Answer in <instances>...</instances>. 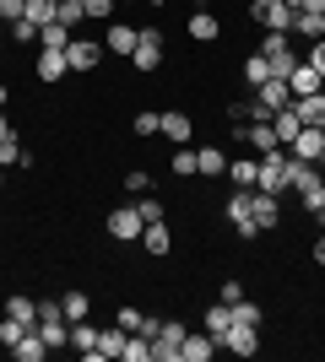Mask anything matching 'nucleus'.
<instances>
[{"mask_svg": "<svg viewBox=\"0 0 325 362\" xmlns=\"http://www.w3.org/2000/svg\"><path fill=\"white\" fill-rule=\"evenodd\" d=\"M249 16L266 33H293V6L287 0H249Z\"/></svg>", "mask_w": 325, "mask_h": 362, "instance_id": "nucleus-1", "label": "nucleus"}, {"mask_svg": "<svg viewBox=\"0 0 325 362\" xmlns=\"http://www.w3.org/2000/svg\"><path fill=\"white\" fill-rule=\"evenodd\" d=\"M185 325L179 319H163L157 325V341H152V362H179V341H185Z\"/></svg>", "mask_w": 325, "mask_h": 362, "instance_id": "nucleus-2", "label": "nucleus"}, {"mask_svg": "<svg viewBox=\"0 0 325 362\" xmlns=\"http://www.w3.org/2000/svg\"><path fill=\"white\" fill-rule=\"evenodd\" d=\"M130 65H136V71H157V65H163V33H157V28L136 33V54H130Z\"/></svg>", "mask_w": 325, "mask_h": 362, "instance_id": "nucleus-3", "label": "nucleus"}, {"mask_svg": "<svg viewBox=\"0 0 325 362\" xmlns=\"http://www.w3.org/2000/svg\"><path fill=\"white\" fill-rule=\"evenodd\" d=\"M217 346H228L233 357H255V351H261V330H255V325H239V319H233L228 330H222V341H217Z\"/></svg>", "mask_w": 325, "mask_h": 362, "instance_id": "nucleus-4", "label": "nucleus"}, {"mask_svg": "<svg viewBox=\"0 0 325 362\" xmlns=\"http://www.w3.org/2000/svg\"><path fill=\"white\" fill-rule=\"evenodd\" d=\"M65 65H71V71H98V65H103V38H71V44H65Z\"/></svg>", "mask_w": 325, "mask_h": 362, "instance_id": "nucleus-5", "label": "nucleus"}, {"mask_svg": "<svg viewBox=\"0 0 325 362\" xmlns=\"http://www.w3.org/2000/svg\"><path fill=\"white\" fill-rule=\"evenodd\" d=\"M228 222H233V233H239V238H261V227H255V216H249V189H233L228 195Z\"/></svg>", "mask_w": 325, "mask_h": 362, "instance_id": "nucleus-6", "label": "nucleus"}, {"mask_svg": "<svg viewBox=\"0 0 325 362\" xmlns=\"http://www.w3.org/2000/svg\"><path fill=\"white\" fill-rule=\"evenodd\" d=\"M108 238H120V243H136L141 238V227H147V222H141V211H136V206H120V211H108Z\"/></svg>", "mask_w": 325, "mask_h": 362, "instance_id": "nucleus-7", "label": "nucleus"}, {"mask_svg": "<svg viewBox=\"0 0 325 362\" xmlns=\"http://www.w3.org/2000/svg\"><path fill=\"white\" fill-rule=\"evenodd\" d=\"M249 216H255V227H261V233H271V227H282V200H277V195H261V189H249Z\"/></svg>", "mask_w": 325, "mask_h": 362, "instance_id": "nucleus-8", "label": "nucleus"}, {"mask_svg": "<svg viewBox=\"0 0 325 362\" xmlns=\"http://www.w3.org/2000/svg\"><path fill=\"white\" fill-rule=\"evenodd\" d=\"M136 33H141V28H130V22H108V33H103V54H120V60H130V54H136Z\"/></svg>", "mask_w": 325, "mask_h": 362, "instance_id": "nucleus-9", "label": "nucleus"}, {"mask_svg": "<svg viewBox=\"0 0 325 362\" xmlns=\"http://www.w3.org/2000/svg\"><path fill=\"white\" fill-rule=\"evenodd\" d=\"M217 357V335H195V330H190L185 335V341H179V362H212Z\"/></svg>", "mask_w": 325, "mask_h": 362, "instance_id": "nucleus-10", "label": "nucleus"}, {"mask_svg": "<svg viewBox=\"0 0 325 362\" xmlns=\"http://www.w3.org/2000/svg\"><path fill=\"white\" fill-rule=\"evenodd\" d=\"M195 173H206V179H228V151L222 146H195Z\"/></svg>", "mask_w": 325, "mask_h": 362, "instance_id": "nucleus-11", "label": "nucleus"}, {"mask_svg": "<svg viewBox=\"0 0 325 362\" xmlns=\"http://www.w3.org/2000/svg\"><path fill=\"white\" fill-rule=\"evenodd\" d=\"M141 249H147V255H152V259H163V255H169V249H173V233H169V222H147V227H141Z\"/></svg>", "mask_w": 325, "mask_h": 362, "instance_id": "nucleus-12", "label": "nucleus"}, {"mask_svg": "<svg viewBox=\"0 0 325 362\" xmlns=\"http://www.w3.org/2000/svg\"><path fill=\"white\" fill-rule=\"evenodd\" d=\"M293 157H304V163H320V151H325V130H314V124H304V130H298L293 136Z\"/></svg>", "mask_w": 325, "mask_h": 362, "instance_id": "nucleus-13", "label": "nucleus"}, {"mask_svg": "<svg viewBox=\"0 0 325 362\" xmlns=\"http://www.w3.org/2000/svg\"><path fill=\"white\" fill-rule=\"evenodd\" d=\"M228 179L233 189H255V179H261V157L249 151V157H228Z\"/></svg>", "mask_w": 325, "mask_h": 362, "instance_id": "nucleus-14", "label": "nucleus"}, {"mask_svg": "<svg viewBox=\"0 0 325 362\" xmlns=\"http://www.w3.org/2000/svg\"><path fill=\"white\" fill-rule=\"evenodd\" d=\"M65 71H71V65H65V49H38V81H44V87H55Z\"/></svg>", "mask_w": 325, "mask_h": 362, "instance_id": "nucleus-15", "label": "nucleus"}, {"mask_svg": "<svg viewBox=\"0 0 325 362\" xmlns=\"http://www.w3.org/2000/svg\"><path fill=\"white\" fill-rule=\"evenodd\" d=\"M190 136H195V124H190V114L169 108V114H163V141H173V146H190Z\"/></svg>", "mask_w": 325, "mask_h": 362, "instance_id": "nucleus-16", "label": "nucleus"}, {"mask_svg": "<svg viewBox=\"0 0 325 362\" xmlns=\"http://www.w3.org/2000/svg\"><path fill=\"white\" fill-rule=\"evenodd\" d=\"M293 108H298V119H304V124L325 130V87H320V92H309V98H293Z\"/></svg>", "mask_w": 325, "mask_h": 362, "instance_id": "nucleus-17", "label": "nucleus"}, {"mask_svg": "<svg viewBox=\"0 0 325 362\" xmlns=\"http://www.w3.org/2000/svg\"><path fill=\"white\" fill-rule=\"evenodd\" d=\"M271 130H277V141H282V146H293V136L304 130L298 108H293V103H287V108H277V114H271Z\"/></svg>", "mask_w": 325, "mask_h": 362, "instance_id": "nucleus-18", "label": "nucleus"}, {"mask_svg": "<svg viewBox=\"0 0 325 362\" xmlns=\"http://www.w3.org/2000/svg\"><path fill=\"white\" fill-rule=\"evenodd\" d=\"M11 357H16V362H44V357H49V341H44L38 330H28V335L11 346Z\"/></svg>", "mask_w": 325, "mask_h": 362, "instance_id": "nucleus-19", "label": "nucleus"}, {"mask_svg": "<svg viewBox=\"0 0 325 362\" xmlns=\"http://www.w3.org/2000/svg\"><path fill=\"white\" fill-rule=\"evenodd\" d=\"M6 314L38 330V298H28V292H11V298H6Z\"/></svg>", "mask_w": 325, "mask_h": 362, "instance_id": "nucleus-20", "label": "nucleus"}, {"mask_svg": "<svg viewBox=\"0 0 325 362\" xmlns=\"http://www.w3.org/2000/svg\"><path fill=\"white\" fill-rule=\"evenodd\" d=\"M320 87H325V81H320V76H314L304 60H298L293 76H287V92H293V98H309V92H320Z\"/></svg>", "mask_w": 325, "mask_h": 362, "instance_id": "nucleus-21", "label": "nucleus"}, {"mask_svg": "<svg viewBox=\"0 0 325 362\" xmlns=\"http://www.w3.org/2000/svg\"><path fill=\"white\" fill-rule=\"evenodd\" d=\"M293 33L298 38H325V11H293Z\"/></svg>", "mask_w": 325, "mask_h": 362, "instance_id": "nucleus-22", "label": "nucleus"}, {"mask_svg": "<svg viewBox=\"0 0 325 362\" xmlns=\"http://www.w3.org/2000/svg\"><path fill=\"white\" fill-rule=\"evenodd\" d=\"M217 33H222V22H217L212 11H195V16H190V38H195V44H212Z\"/></svg>", "mask_w": 325, "mask_h": 362, "instance_id": "nucleus-23", "label": "nucleus"}, {"mask_svg": "<svg viewBox=\"0 0 325 362\" xmlns=\"http://www.w3.org/2000/svg\"><path fill=\"white\" fill-rule=\"evenodd\" d=\"M60 308H65V319H71V325H76V319H93V298H87V292H65Z\"/></svg>", "mask_w": 325, "mask_h": 362, "instance_id": "nucleus-24", "label": "nucleus"}, {"mask_svg": "<svg viewBox=\"0 0 325 362\" xmlns=\"http://www.w3.org/2000/svg\"><path fill=\"white\" fill-rule=\"evenodd\" d=\"M228 325H233V308L217 298L212 308H206V335H217V341H222V330H228Z\"/></svg>", "mask_w": 325, "mask_h": 362, "instance_id": "nucleus-25", "label": "nucleus"}, {"mask_svg": "<svg viewBox=\"0 0 325 362\" xmlns=\"http://www.w3.org/2000/svg\"><path fill=\"white\" fill-rule=\"evenodd\" d=\"M71 346H76V351L98 346V325H93V319H76V325H71Z\"/></svg>", "mask_w": 325, "mask_h": 362, "instance_id": "nucleus-26", "label": "nucleus"}, {"mask_svg": "<svg viewBox=\"0 0 325 362\" xmlns=\"http://www.w3.org/2000/svg\"><path fill=\"white\" fill-rule=\"evenodd\" d=\"M55 11H60V0H28V22H33V28H49Z\"/></svg>", "mask_w": 325, "mask_h": 362, "instance_id": "nucleus-27", "label": "nucleus"}, {"mask_svg": "<svg viewBox=\"0 0 325 362\" xmlns=\"http://www.w3.org/2000/svg\"><path fill=\"white\" fill-rule=\"evenodd\" d=\"M120 362H152V341L130 330V341H125V357H120Z\"/></svg>", "mask_w": 325, "mask_h": 362, "instance_id": "nucleus-28", "label": "nucleus"}, {"mask_svg": "<svg viewBox=\"0 0 325 362\" xmlns=\"http://www.w3.org/2000/svg\"><path fill=\"white\" fill-rule=\"evenodd\" d=\"M130 130H136V136H163V114H157V108H141Z\"/></svg>", "mask_w": 325, "mask_h": 362, "instance_id": "nucleus-29", "label": "nucleus"}, {"mask_svg": "<svg viewBox=\"0 0 325 362\" xmlns=\"http://www.w3.org/2000/svg\"><path fill=\"white\" fill-rule=\"evenodd\" d=\"M228 308H233V319H239V325H255V330H261V303H249V298H239V303H228Z\"/></svg>", "mask_w": 325, "mask_h": 362, "instance_id": "nucleus-30", "label": "nucleus"}, {"mask_svg": "<svg viewBox=\"0 0 325 362\" xmlns=\"http://www.w3.org/2000/svg\"><path fill=\"white\" fill-rule=\"evenodd\" d=\"M38 33L44 28H33L28 16H22V22H6V38H11V44H38Z\"/></svg>", "mask_w": 325, "mask_h": 362, "instance_id": "nucleus-31", "label": "nucleus"}, {"mask_svg": "<svg viewBox=\"0 0 325 362\" xmlns=\"http://www.w3.org/2000/svg\"><path fill=\"white\" fill-rule=\"evenodd\" d=\"M169 173H179V179H195V146H179V151H173Z\"/></svg>", "mask_w": 325, "mask_h": 362, "instance_id": "nucleus-32", "label": "nucleus"}, {"mask_svg": "<svg viewBox=\"0 0 325 362\" xmlns=\"http://www.w3.org/2000/svg\"><path fill=\"white\" fill-rule=\"evenodd\" d=\"M71 38H76V33H65L60 22H49V28L38 33V49H65V44H71Z\"/></svg>", "mask_w": 325, "mask_h": 362, "instance_id": "nucleus-33", "label": "nucleus"}, {"mask_svg": "<svg viewBox=\"0 0 325 362\" xmlns=\"http://www.w3.org/2000/svg\"><path fill=\"white\" fill-rule=\"evenodd\" d=\"M81 16H87V11H81V0H60V11H55V22H60L65 33H76V22H81Z\"/></svg>", "mask_w": 325, "mask_h": 362, "instance_id": "nucleus-34", "label": "nucleus"}, {"mask_svg": "<svg viewBox=\"0 0 325 362\" xmlns=\"http://www.w3.org/2000/svg\"><path fill=\"white\" fill-rule=\"evenodd\" d=\"M244 81H249V87L271 81V65H266V54H249V60H244Z\"/></svg>", "mask_w": 325, "mask_h": 362, "instance_id": "nucleus-35", "label": "nucleus"}, {"mask_svg": "<svg viewBox=\"0 0 325 362\" xmlns=\"http://www.w3.org/2000/svg\"><path fill=\"white\" fill-rule=\"evenodd\" d=\"M28 330H33V325H22V319L6 314V319H0V346H16V341H22Z\"/></svg>", "mask_w": 325, "mask_h": 362, "instance_id": "nucleus-36", "label": "nucleus"}, {"mask_svg": "<svg viewBox=\"0 0 325 362\" xmlns=\"http://www.w3.org/2000/svg\"><path fill=\"white\" fill-rule=\"evenodd\" d=\"M282 49H293V33H266L255 54H266V60H271V54H282Z\"/></svg>", "mask_w": 325, "mask_h": 362, "instance_id": "nucleus-37", "label": "nucleus"}, {"mask_svg": "<svg viewBox=\"0 0 325 362\" xmlns=\"http://www.w3.org/2000/svg\"><path fill=\"white\" fill-rule=\"evenodd\" d=\"M266 65H271V81H287V76H293V49H282V54H271V60H266Z\"/></svg>", "mask_w": 325, "mask_h": 362, "instance_id": "nucleus-38", "label": "nucleus"}, {"mask_svg": "<svg viewBox=\"0 0 325 362\" xmlns=\"http://www.w3.org/2000/svg\"><path fill=\"white\" fill-rule=\"evenodd\" d=\"M136 211H141V222H163V200L147 189V195H136Z\"/></svg>", "mask_w": 325, "mask_h": 362, "instance_id": "nucleus-39", "label": "nucleus"}, {"mask_svg": "<svg viewBox=\"0 0 325 362\" xmlns=\"http://www.w3.org/2000/svg\"><path fill=\"white\" fill-rule=\"evenodd\" d=\"M16 163H33V157L16 146V136H6V141H0V168H16Z\"/></svg>", "mask_w": 325, "mask_h": 362, "instance_id": "nucleus-40", "label": "nucleus"}, {"mask_svg": "<svg viewBox=\"0 0 325 362\" xmlns=\"http://www.w3.org/2000/svg\"><path fill=\"white\" fill-rule=\"evenodd\" d=\"M81 11L93 22H114V0H81Z\"/></svg>", "mask_w": 325, "mask_h": 362, "instance_id": "nucleus-41", "label": "nucleus"}, {"mask_svg": "<svg viewBox=\"0 0 325 362\" xmlns=\"http://www.w3.org/2000/svg\"><path fill=\"white\" fill-rule=\"evenodd\" d=\"M304 65H309V71H314V76H320V81H325V38H314V44H309V54H304Z\"/></svg>", "mask_w": 325, "mask_h": 362, "instance_id": "nucleus-42", "label": "nucleus"}, {"mask_svg": "<svg viewBox=\"0 0 325 362\" xmlns=\"http://www.w3.org/2000/svg\"><path fill=\"white\" fill-rule=\"evenodd\" d=\"M28 16V0H0V22H22Z\"/></svg>", "mask_w": 325, "mask_h": 362, "instance_id": "nucleus-43", "label": "nucleus"}, {"mask_svg": "<svg viewBox=\"0 0 325 362\" xmlns=\"http://www.w3.org/2000/svg\"><path fill=\"white\" fill-rule=\"evenodd\" d=\"M125 189H130V195H147V189H152V173H125Z\"/></svg>", "mask_w": 325, "mask_h": 362, "instance_id": "nucleus-44", "label": "nucleus"}, {"mask_svg": "<svg viewBox=\"0 0 325 362\" xmlns=\"http://www.w3.org/2000/svg\"><path fill=\"white\" fill-rule=\"evenodd\" d=\"M217 298H222V303H239V298H244V281H233V276H228V281L217 287Z\"/></svg>", "mask_w": 325, "mask_h": 362, "instance_id": "nucleus-45", "label": "nucleus"}, {"mask_svg": "<svg viewBox=\"0 0 325 362\" xmlns=\"http://www.w3.org/2000/svg\"><path fill=\"white\" fill-rule=\"evenodd\" d=\"M228 119H233V124L249 119V98H233V103H228Z\"/></svg>", "mask_w": 325, "mask_h": 362, "instance_id": "nucleus-46", "label": "nucleus"}, {"mask_svg": "<svg viewBox=\"0 0 325 362\" xmlns=\"http://www.w3.org/2000/svg\"><path fill=\"white\" fill-rule=\"evenodd\" d=\"M314 265H325V233L314 238Z\"/></svg>", "mask_w": 325, "mask_h": 362, "instance_id": "nucleus-47", "label": "nucleus"}, {"mask_svg": "<svg viewBox=\"0 0 325 362\" xmlns=\"http://www.w3.org/2000/svg\"><path fill=\"white\" fill-rule=\"evenodd\" d=\"M6 136H16V130H11V119H6V108H0V141Z\"/></svg>", "mask_w": 325, "mask_h": 362, "instance_id": "nucleus-48", "label": "nucleus"}, {"mask_svg": "<svg viewBox=\"0 0 325 362\" xmlns=\"http://www.w3.org/2000/svg\"><path fill=\"white\" fill-rule=\"evenodd\" d=\"M298 11H325V0H304V6H298Z\"/></svg>", "mask_w": 325, "mask_h": 362, "instance_id": "nucleus-49", "label": "nucleus"}, {"mask_svg": "<svg viewBox=\"0 0 325 362\" xmlns=\"http://www.w3.org/2000/svg\"><path fill=\"white\" fill-rule=\"evenodd\" d=\"M309 216H314V222H320V233H325V206H314V211H309Z\"/></svg>", "mask_w": 325, "mask_h": 362, "instance_id": "nucleus-50", "label": "nucleus"}, {"mask_svg": "<svg viewBox=\"0 0 325 362\" xmlns=\"http://www.w3.org/2000/svg\"><path fill=\"white\" fill-rule=\"evenodd\" d=\"M6 98H11V92H6V87H0V108H6Z\"/></svg>", "mask_w": 325, "mask_h": 362, "instance_id": "nucleus-51", "label": "nucleus"}, {"mask_svg": "<svg viewBox=\"0 0 325 362\" xmlns=\"http://www.w3.org/2000/svg\"><path fill=\"white\" fill-rule=\"evenodd\" d=\"M287 6H293V11H298V6H304V0H287Z\"/></svg>", "mask_w": 325, "mask_h": 362, "instance_id": "nucleus-52", "label": "nucleus"}, {"mask_svg": "<svg viewBox=\"0 0 325 362\" xmlns=\"http://www.w3.org/2000/svg\"><path fill=\"white\" fill-rule=\"evenodd\" d=\"M0 38H6V22H0Z\"/></svg>", "mask_w": 325, "mask_h": 362, "instance_id": "nucleus-53", "label": "nucleus"}, {"mask_svg": "<svg viewBox=\"0 0 325 362\" xmlns=\"http://www.w3.org/2000/svg\"><path fill=\"white\" fill-rule=\"evenodd\" d=\"M320 184H325V168H320Z\"/></svg>", "mask_w": 325, "mask_h": 362, "instance_id": "nucleus-54", "label": "nucleus"}, {"mask_svg": "<svg viewBox=\"0 0 325 362\" xmlns=\"http://www.w3.org/2000/svg\"><path fill=\"white\" fill-rule=\"evenodd\" d=\"M0 184H6V173H0Z\"/></svg>", "mask_w": 325, "mask_h": 362, "instance_id": "nucleus-55", "label": "nucleus"}]
</instances>
